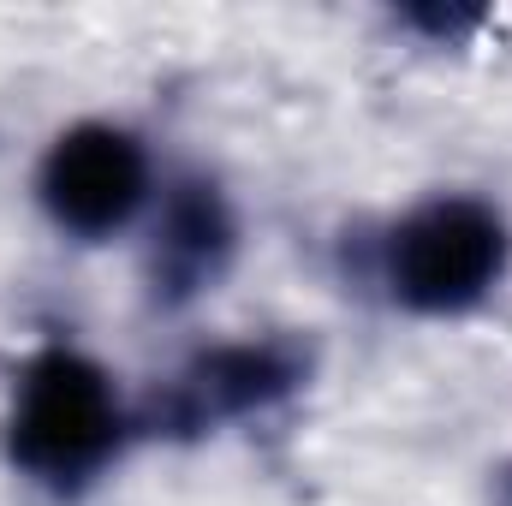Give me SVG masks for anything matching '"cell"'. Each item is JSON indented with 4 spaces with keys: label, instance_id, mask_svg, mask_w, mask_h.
Masks as SVG:
<instances>
[{
    "label": "cell",
    "instance_id": "6da1fadb",
    "mask_svg": "<svg viewBox=\"0 0 512 506\" xmlns=\"http://www.w3.org/2000/svg\"><path fill=\"white\" fill-rule=\"evenodd\" d=\"M131 441H143L137 399L102 358L72 340H48L18 364L0 417V453L42 501L78 506L114 477Z\"/></svg>",
    "mask_w": 512,
    "mask_h": 506
},
{
    "label": "cell",
    "instance_id": "7a4b0ae2",
    "mask_svg": "<svg viewBox=\"0 0 512 506\" xmlns=\"http://www.w3.org/2000/svg\"><path fill=\"white\" fill-rule=\"evenodd\" d=\"M512 268L507 215L477 191H435L393 215L364 256V280L382 292V304L453 322L483 310Z\"/></svg>",
    "mask_w": 512,
    "mask_h": 506
},
{
    "label": "cell",
    "instance_id": "3957f363",
    "mask_svg": "<svg viewBox=\"0 0 512 506\" xmlns=\"http://www.w3.org/2000/svg\"><path fill=\"white\" fill-rule=\"evenodd\" d=\"M310 381V346L292 334H251L197 346L173 376L137 399V429L155 441H203L298 399Z\"/></svg>",
    "mask_w": 512,
    "mask_h": 506
},
{
    "label": "cell",
    "instance_id": "277c9868",
    "mask_svg": "<svg viewBox=\"0 0 512 506\" xmlns=\"http://www.w3.org/2000/svg\"><path fill=\"white\" fill-rule=\"evenodd\" d=\"M161 191L149 143L120 120H78L54 131L36 161V209L72 245H108L131 233Z\"/></svg>",
    "mask_w": 512,
    "mask_h": 506
},
{
    "label": "cell",
    "instance_id": "5b68a950",
    "mask_svg": "<svg viewBox=\"0 0 512 506\" xmlns=\"http://www.w3.org/2000/svg\"><path fill=\"white\" fill-rule=\"evenodd\" d=\"M239 262V209L209 173H167L143 215V298L161 316L203 304Z\"/></svg>",
    "mask_w": 512,
    "mask_h": 506
},
{
    "label": "cell",
    "instance_id": "8992f818",
    "mask_svg": "<svg viewBox=\"0 0 512 506\" xmlns=\"http://www.w3.org/2000/svg\"><path fill=\"white\" fill-rule=\"evenodd\" d=\"M405 24L411 30H429L435 42H459V36H471L477 24H483V12H459V6H417V12H405Z\"/></svg>",
    "mask_w": 512,
    "mask_h": 506
},
{
    "label": "cell",
    "instance_id": "52a82bcc",
    "mask_svg": "<svg viewBox=\"0 0 512 506\" xmlns=\"http://www.w3.org/2000/svg\"><path fill=\"white\" fill-rule=\"evenodd\" d=\"M495 506H512V465L501 471V483H495Z\"/></svg>",
    "mask_w": 512,
    "mask_h": 506
}]
</instances>
